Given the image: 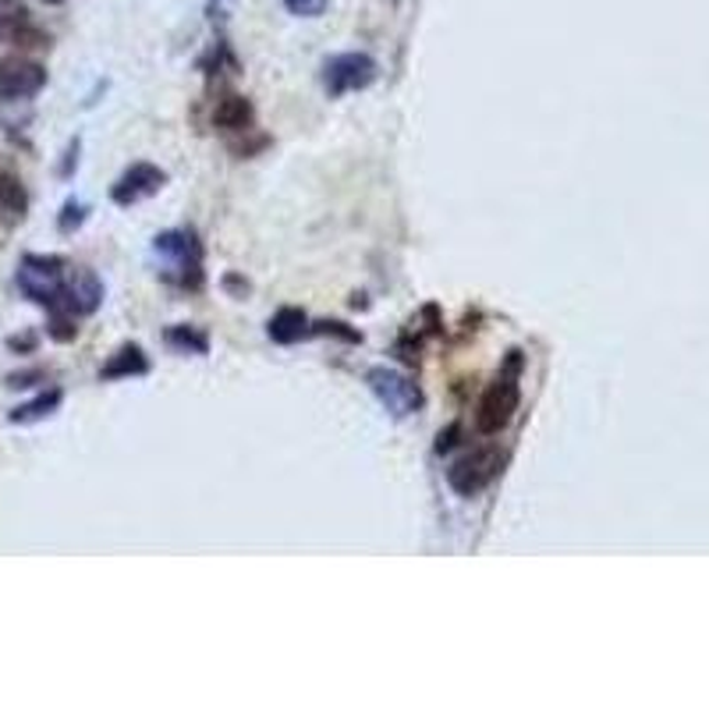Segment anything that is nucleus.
Returning <instances> with one entry per match:
<instances>
[{
	"label": "nucleus",
	"instance_id": "obj_1",
	"mask_svg": "<svg viewBox=\"0 0 709 709\" xmlns=\"http://www.w3.org/2000/svg\"><path fill=\"white\" fill-rule=\"evenodd\" d=\"M522 369H525V355L518 348L507 352V362L496 373V380L487 387V394L479 398V409H476V430L482 436H496L511 426V419H515L522 404Z\"/></svg>",
	"mask_w": 709,
	"mask_h": 709
},
{
	"label": "nucleus",
	"instance_id": "obj_2",
	"mask_svg": "<svg viewBox=\"0 0 709 709\" xmlns=\"http://www.w3.org/2000/svg\"><path fill=\"white\" fill-rule=\"evenodd\" d=\"M68 263L60 255H25L19 263V291L36 301L43 309H57L60 306V291H65V281H68Z\"/></svg>",
	"mask_w": 709,
	"mask_h": 709
},
{
	"label": "nucleus",
	"instance_id": "obj_3",
	"mask_svg": "<svg viewBox=\"0 0 709 709\" xmlns=\"http://www.w3.org/2000/svg\"><path fill=\"white\" fill-rule=\"evenodd\" d=\"M507 455L496 444H482L469 455H461L455 465L447 469V487L458 496H479L487 487H493L496 476L504 472Z\"/></svg>",
	"mask_w": 709,
	"mask_h": 709
},
{
	"label": "nucleus",
	"instance_id": "obj_4",
	"mask_svg": "<svg viewBox=\"0 0 709 709\" xmlns=\"http://www.w3.org/2000/svg\"><path fill=\"white\" fill-rule=\"evenodd\" d=\"M153 252L160 260H168L171 270L168 277L181 288H199L203 284V245L192 231L178 228V231H163L153 238Z\"/></svg>",
	"mask_w": 709,
	"mask_h": 709
},
{
	"label": "nucleus",
	"instance_id": "obj_5",
	"mask_svg": "<svg viewBox=\"0 0 709 709\" xmlns=\"http://www.w3.org/2000/svg\"><path fill=\"white\" fill-rule=\"evenodd\" d=\"M366 387L394 419H412L415 412H422V404H426V398H422V390L412 376H404L390 366H373L366 373Z\"/></svg>",
	"mask_w": 709,
	"mask_h": 709
},
{
	"label": "nucleus",
	"instance_id": "obj_6",
	"mask_svg": "<svg viewBox=\"0 0 709 709\" xmlns=\"http://www.w3.org/2000/svg\"><path fill=\"white\" fill-rule=\"evenodd\" d=\"M376 75H380V65L362 54V50H344V54H334L323 60V89L330 96H348V93H358V89H369L376 82Z\"/></svg>",
	"mask_w": 709,
	"mask_h": 709
},
{
	"label": "nucleus",
	"instance_id": "obj_7",
	"mask_svg": "<svg viewBox=\"0 0 709 709\" xmlns=\"http://www.w3.org/2000/svg\"><path fill=\"white\" fill-rule=\"evenodd\" d=\"M103 306V281L89 266H71L65 291H60V306L54 312H71L75 320L93 316Z\"/></svg>",
	"mask_w": 709,
	"mask_h": 709
},
{
	"label": "nucleus",
	"instance_id": "obj_8",
	"mask_svg": "<svg viewBox=\"0 0 709 709\" xmlns=\"http://www.w3.org/2000/svg\"><path fill=\"white\" fill-rule=\"evenodd\" d=\"M47 85V68L28 57H4L0 60V103L28 100Z\"/></svg>",
	"mask_w": 709,
	"mask_h": 709
},
{
	"label": "nucleus",
	"instance_id": "obj_9",
	"mask_svg": "<svg viewBox=\"0 0 709 709\" xmlns=\"http://www.w3.org/2000/svg\"><path fill=\"white\" fill-rule=\"evenodd\" d=\"M168 185V171H160L157 163H131V168L114 181L111 199L117 206H135L142 199H153V195Z\"/></svg>",
	"mask_w": 709,
	"mask_h": 709
},
{
	"label": "nucleus",
	"instance_id": "obj_10",
	"mask_svg": "<svg viewBox=\"0 0 709 709\" xmlns=\"http://www.w3.org/2000/svg\"><path fill=\"white\" fill-rule=\"evenodd\" d=\"M0 43H8V47H22V50H33V47H47L50 36L43 33V28L28 19V11L14 0L11 8L0 11Z\"/></svg>",
	"mask_w": 709,
	"mask_h": 709
},
{
	"label": "nucleus",
	"instance_id": "obj_11",
	"mask_svg": "<svg viewBox=\"0 0 709 709\" xmlns=\"http://www.w3.org/2000/svg\"><path fill=\"white\" fill-rule=\"evenodd\" d=\"M149 358L139 344H121V348L100 366V380H131V376H146Z\"/></svg>",
	"mask_w": 709,
	"mask_h": 709
},
{
	"label": "nucleus",
	"instance_id": "obj_12",
	"mask_svg": "<svg viewBox=\"0 0 709 709\" xmlns=\"http://www.w3.org/2000/svg\"><path fill=\"white\" fill-rule=\"evenodd\" d=\"M252 117H255L252 103H249L245 96H238V93H224V96L214 103V125H217L220 131H231V135L249 131V128H252Z\"/></svg>",
	"mask_w": 709,
	"mask_h": 709
},
{
	"label": "nucleus",
	"instance_id": "obj_13",
	"mask_svg": "<svg viewBox=\"0 0 709 709\" xmlns=\"http://www.w3.org/2000/svg\"><path fill=\"white\" fill-rule=\"evenodd\" d=\"M309 330H312L309 316L301 312V309L288 306V309H277L274 312V320H270L266 334H270V341H277V344H295L301 338H309Z\"/></svg>",
	"mask_w": 709,
	"mask_h": 709
},
{
	"label": "nucleus",
	"instance_id": "obj_14",
	"mask_svg": "<svg viewBox=\"0 0 709 709\" xmlns=\"http://www.w3.org/2000/svg\"><path fill=\"white\" fill-rule=\"evenodd\" d=\"M60 401H65V394H60L57 387H50V390H43L39 398H33L28 404H19L8 419L14 422V426H28V422H43V419H50L57 409H60Z\"/></svg>",
	"mask_w": 709,
	"mask_h": 709
},
{
	"label": "nucleus",
	"instance_id": "obj_15",
	"mask_svg": "<svg viewBox=\"0 0 709 709\" xmlns=\"http://www.w3.org/2000/svg\"><path fill=\"white\" fill-rule=\"evenodd\" d=\"M28 209V192L25 185L14 174L0 171V217H11V220H22Z\"/></svg>",
	"mask_w": 709,
	"mask_h": 709
},
{
	"label": "nucleus",
	"instance_id": "obj_16",
	"mask_svg": "<svg viewBox=\"0 0 709 709\" xmlns=\"http://www.w3.org/2000/svg\"><path fill=\"white\" fill-rule=\"evenodd\" d=\"M168 344L178 352H192V355H206L209 352V338L203 334V330L185 327V323L168 330Z\"/></svg>",
	"mask_w": 709,
	"mask_h": 709
},
{
	"label": "nucleus",
	"instance_id": "obj_17",
	"mask_svg": "<svg viewBox=\"0 0 709 709\" xmlns=\"http://www.w3.org/2000/svg\"><path fill=\"white\" fill-rule=\"evenodd\" d=\"M85 217H89V206L85 203H65V209H60V217H57V228L65 231V235H71V231H79L82 224H85Z\"/></svg>",
	"mask_w": 709,
	"mask_h": 709
},
{
	"label": "nucleus",
	"instance_id": "obj_18",
	"mask_svg": "<svg viewBox=\"0 0 709 709\" xmlns=\"http://www.w3.org/2000/svg\"><path fill=\"white\" fill-rule=\"evenodd\" d=\"M79 320H75L71 312H50V323H47V334L54 341H75V334H79V327H75Z\"/></svg>",
	"mask_w": 709,
	"mask_h": 709
},
{
	"label": "nucleus",
	"instance_id": "obj_19",
	"mask_svg": "<svg viewBox=\"0 0 709 709\" xmlns=\"http://www.w3.org/2000/svg\"><path fill=\"white\" fill-rule=\"evenodd\" d=\"M295 19H320V14L330 8V0H281Z\"/></svg>",
	"mask_w": 709,
	"mask_h": 709
},
{
	"label": "nucleus",
	"instance_id": "obj_20",
	"mask_svg": "<svg viewBox=\"0 0 709 709\" xmlns=\"http://www.w3.org/2000/svg\"><path fill=\"white\" fill-rule=\"evenodd\" d=\"M458 436H461V426H458V422H455V426L441 430V436H436V455H447L450 447H458Z\"/></svg>",
	"mask_w": 709,
	"mask_h": 709
},
{
	"label": "nucleus",
	"instance_id": "obj_21",
	"mask_svg": "<svg viewBox=\"0 0 709 709\" xmlns=\"http://www.w3.org/2000/svg\"><path fill=\"white\" fill-rule=\"evenodd\" d=\"M43 369H33V373H14V376H8V387H33V380H43Z\"/></svg>",
	"mask_w": 709,
	"mask_h": 709
},
{
	"label": "nucleus",
	"instance_id": "obj_22",
	"mask_svg": "<svg viewBox=\"0 0 709 709\" xmlns=\"http://www.w3.org/2000/svg\"><path fill=\"white\" fill-rule=\"evenodd\" d=\"M11 348H22V352L36 348V338H11Z\"/></svg>",
	"mask_w": 709,
	"mask_h": 709
},
{
	"label": "nucleus",
	"instance_id": "obj_23",
	"mask_svg": "<svg viewBox=\"0 0 709 709\" xmlns=\"http://www.w3.org/2000/svg\"><path fill=\"white\" fill-rule=\"evenodd\" d=\"M224 284H228L231 291H249V284H241L238 277H228V281H224Z\"/></svg>",
	"mask_w": 709,
	"mask_h": 709
},
{
	"label": "nucleus",
	"instance_id": "obj_24",
	"mask_svg": "<svg viewBox=\"0 0 709 709\" xmlns=\"http://www.w3.org/2000/svg\"><path fill=\"white\" fill-rule=\"evenodd\" d=\"M224 4H228V0H209V11H220Z\"/></svg>",
	"mask_w": 709,
	"mask_h": 709
},
{
	"label": "nucleus",
	"instance_id": "obj_25",
	"mask_svg": "<svg viewBox=\"0 0 709 709\" xmlns=\"http://www.w3.org/2000/svg\"><path fill=\"white\" fill-rule=\"evenodd\" d=\"M43 4H50V8H57V4H65V0H43Z\"/></svg>",
	"mask_w": 709,
	"mask_h": 709
}]
</instances>
